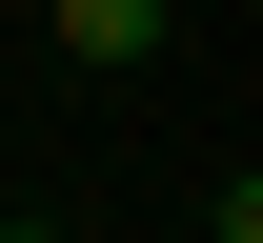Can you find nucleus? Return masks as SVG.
I'll return each mask as SVG.
<instances>
[{"mask_svg":"<svg viewBox=\"0 0 263 243\" xmlns=\"http://www.w3.org/2000/svg\"><path fill=\"white\" fill-rule=\"evenodd\" d=\"M41 21H61V61H142V41H162V0H41Z\"/></svg>","mask_w":263,"mask_h":243,"instance_id":"f257e3e1","label":"nucleus"},{"mask_svg":"<svg viewBox=\"0 0 263 243\" xmlns=\"http://www.w3.org/2000/svg\"><path fill=\"white\" fill-rule=\"evenodd\" d=\"M0 243H61V223H0Z\"/></svg>","mask_w":263,"mask_h":243,"instance_id":"f03ea898","label":"nucleus"}]
</instances>
